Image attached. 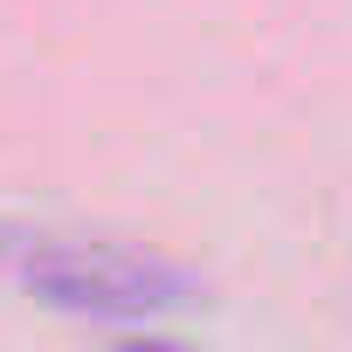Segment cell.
I'll return each mask as SVG.
<instances>
[{"instance_id": "6da1fadb", "label": "cell", "mask_w": 352, "mask_h": 352, "mask_svg": "<svg viewBox=\"0 0 352 352\" xmlns=\"http://www.w3.org/2000/svg\"><path fill=\"white\" fill-rule=\"evenodd\" d=\"M0 276L63 318L131 324V331L166 324L201 304V283L166 256L111 249V242L56 235V228H21V221H0Z\"/></svg>"}]
</instances>
